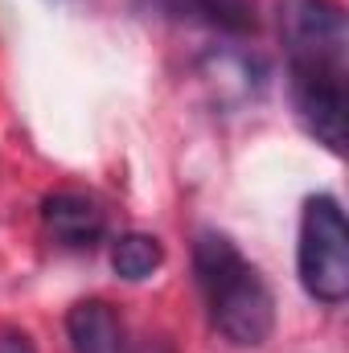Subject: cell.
<instances>
[{
	"mask_svg": "<svg viewBox=\"0 0 349 353\" xmlns=\"http://www.w3.org/2000/svg\"><path fill=\"white\" fill-rule=\"evenodd\" d=\"M157 12L177 17V21H193L206 29H222L235 37L255 33L259 17H255V0H148Z\"/></svg>",
	"mask_w": 349,
	"mask_h": 353,
	"instance_id": "obj_6",
	"label": "cell"
},
{
	"mask_svg": "<svg viewBox=\"0 0 349 353\" xmlns=\"http://www.w3.org/2000/svg\"><path fill=\"white\" fill-rule=\"evenodd\" d=\"M296 267H300L304 292L317 304H325V308L346 304V296H349V226H346V214H341L337 197L317 193V197L304 201Z\"/></svg>",
	"mask_w": 349,
	"mask_h": 353,
	"instance_id": "obj_2",
	"label": "cell"
},
{
	"mask_svg": "<svg viewBox=\"0 0 349 353\" xmlns=\"http://www.w3.org/2000/svg\"><path fill=\"white\" fill-rule=\"evenodd\" d=\"M288 79H292V103L304 132L329 152H341L346 148V62L292 58Z\"/></svg>",
	"mask_w": 349,
	"mask_h": 353,
	"instance_id": "obj_3",
	"label": "cell"
},
{
	"mask_svg": "<svg viewBox=\"0 0 349 353\" xmlns=\"http://www.w3.org/2000/svg\"><path fill=\"white\" fill-rule=\"evenodd\" d=\"M0 353H37V345L25 333H0Z\"/></svg>",
	"mask_w": 349,
	"mask_h": 353,
	"instance_id": "obj_9",
	"label": "cell"
},
{
	"mask_svg": "<svg viewBox=\"0 0 349 353\" xmlns=\"http://www.w3.org/2000/svg\"><path fill=\"white\" fill-rule=\"evenodd\" d=\"M136 353H177V350H173V341H169V337H148Z\"/></svg>",
	"mask_w": 349,
	"mask_h": 353,
	"instance_id": "obj_10",
	"label": "cell"
},
{
	"mask_svg": "<svg viewBox=\"0 0 349 353\" xmlns=\"http://www.w3.org/2000/svg\"><path fill=\"white\" fill-rule=\"evenodd\" d=\"M165 263V247L157 234H144V230H132V234H119L115 247H111V271L128 283H140L148 279L157 267Z\"/></svg>",
	"mask_w": 349,
	"mask_h": 353,
	"instance_id": "obj_8",
	"label": "cell"
},
{
	"mask_svg": "<svg viewBox=\"0 0 349 353\" xmlns=\"http://www.w3.org/2000/svg\"><path fill=\"white\" fill-rule=\"evenodd\" d=\"M41 222L70 251H90L107 234V214L99 210V201L87 197V193H74V189L50 193L41 201Z\"/></svg>",
	"mask_w": 349,
	"mask_h": 353,
	"instance_id": "obj_5",
	"label": "cell"
},
{
	"mask_svg": "<svg viewBox=\"0 0 349 353\" xmlns=\"http://www.w3.org/2000/svg\"><path fill=\"white\" fill-rule=\"evenodd\" d=\"M279 33L288 62L292 58H329L346 62L349 25L337 0H283L279 4Z\"/></svg>",
	"mask_w": 349,
	"mask_h": 353,
	"instance_id": "obj_4",
	"label": "cell"
},
{
	"mask_svg": "<svg viewBox=\"0 0 349 353\" xmlns=\"http://www.w3.org/2000/svg\"><path fill=\"white\" fill-rule=\"evenodd\" d=\"M66 337L74 353H119L123 321L107 300H79L66 312Z\"/></svg>",
	"mask_w": 349,
	"mask_h": 353,
	"instance_id": "obj_7",
	"label": "cell"
},
{
	"mask_svg": "<svg viewBox=\"0 0 349 353\" xmlns=\"http://www.w3.org/2000/svg\"><path fill=\"white\" fill-rule=\"evenodd\" d=\"M193 271H197V283L206 292L210 321L230 345L255 350L271 337V329H275V296H271L267 279L243 259V251L226 234H218V230L197 234Z\"/></svg>",
	"mask_w": 349,
	"mask_h": 353,
	"instance_id": "obj_1",
	"label": "cell"
}]
</instances>
